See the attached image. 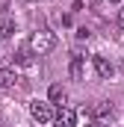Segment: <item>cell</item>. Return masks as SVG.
Wrapping results in <instances>:
<instances>
[{
  "label": "cell",
  "mask_w": 124,
  "mask_h": 127,
  "mask_svg": "<svg viewBox=\"0 0 124 127\" xmlns=\"http://www.w3.org/2000/svg\"><path fill=\"white\" fill-rule=\"evenodd\" d=\"M9 35H15V21H12V18H6V21L0 24V38H9Z\"/></svg>",
  "instance_id": "cell-8"
},
{
  "label": "cell",
  "mask_w": 124,
  "mask_h": 127,
  "mask_svg": "<svg viewBox=\"0 0 124 127\" xmlns=\"http://www.w3.org/2000/svg\"><path fill=\"white\" fill-rule=\"evenodd\" d=\"M92 65H94V74H97L100 80H109V77L115 74V65L109 62V59H103V56H92Z\"/></svg>",
  "instance_id": "cell-4"
},
{
  "label": "cell",
  "mask_w": 124,
  "mask_h": 127,
  "mask_svg": "<svg viewBox=\"0 0 124 127\" xmlns=\"http://www.w3.org/2000/svg\"><path fill=\"white\" fill-rule=\"evenodd\" d=\"M53 103L50 100H30V115L32 121H38V124H50L53 121Z\"/></svg>",
  "instance_id": "cell-2"
},
{
  "label": "cell",
  "mask_w": 124,
  "mask_h": 127,
  "mask_svg": "<svg viewBox=\"0 0 124 127\" xmlns=\"http://www.w3.org/2000/svg\"><path fill=\"white\" fill-rule=\"evenodd\" d=\"M56 47V35L50 30H38V32H32V38H30V50L35 53V56H44V53H50Z\"/></svg>",
  "instance_id": "cell-1"
},
{
  "label": "cell",
  "mask_w": 124,
  "mask_h": 127,
  "mask_svg": "<svg viewBox=\"0 0 124 127\" xmlns=\"http://www.w3.org/2000/svg\"><path fill=\"white\" fill-rule=\"evenodd\" d=\"M97 115H100V118H109V115H112V106H109L106 100H103V103H97Z\"/></svg>",
  "instance_id": "cell-9"
},
{
  "label": "cell",
  "mask_w": 124,
  "mask_h": 127,
  "mask_svg": "<svg viewBox=\"0 0 124 127\" xmlns=\"http://www.w3.org/2000/svg\"><path fill=\"white\" fill-rule=\"evenodd\" d=\"M118 27H121V30H124V9H121V12H118Z\"/></svg>",
  "instance_id": "cell-10"
},
{
  "label": "cell",
  "mask_w": 124,
  "mask_h": 127,
  "mask_svg": "<svg viewBox=\"0 0 124 127\" xmlns=\"http://www.w3.org/2000/svg\"><path fill=\"white\" fill-rule=\"evenodd\" d=\"M0 127H3V121H0Z\"/></svg>",
  "instance_id": "cell-14"
},
{
  "label": "cell",
  "mask_w": 124,
  "mask_h": 127,
  "mask_svg": "<svg viewBox=\"0 0 124 127\" xmlns=\"http://www.w3.org/2000/svg\"><path fill=\"white\" fill-rule=\"evenodd\" d=\"M18 83V74L12 68H0V89H12Z\"/></svg>",
  "instance_id": "cell-5"
},
{
  "label": "cell",
  "mask_w": 124,
  "mask_h": 127,
  "mask_svg": "<svg viewBox=\"0 0 124 127\" xmlns=\"http://www.w3.org/2000/svg\"><path fill=\"white\" fill-rule=\"evenodd\" d=\"M83 59L86 56H80V53H74V59H71V77L74 80H83Z\"/></svg>",
  "instance_id": "cell-7"
},
{
  "label": "cell",
  "mask_w": 124,
  "mask_h": 127,
  "mask_svg": "<svg viewBox=\"0 0 124 127\" xmlns=\"http://www.w3.org/2000/svg\"><path fill=\"white\" fill-rule=\"evenodd\" d=\"M121 71H124V62H121Z\"/></svg>",
  "instance_id": "cell-13"
},
{
  "label": "cell",
  "mask_w": 124,
  "mask_h": 127,
  "mask_svg": "<svg viewBox=\"0 0 124 127\" xmlns=\"http://www.w3.org/2000/svg\"><path fill=\"white\" fill-rule=\"evenodd\" d=\"M6 6H9V0H0V12H6Z\"/></svg>",
  "instance_id": "cell-11"
},
{
  "label": "cell",
  "mask_w": 124,
  "mask_h": 127,
  "mask_svg": "<svg viewBox=\"0 0 124 127\" xmlns=\"http://www.w3.org/2000/svg\"><path fill=\"white\" fill-rule=\"evenodd\" d=\"M53 124L56 127H74L77 124V112L68 109V106H59V109L53 112Z\"/></svg>",
  "instance_id": "cell-3"
},
{
  "label": "cell",
  "mask_w": 124,
  "mask_h": 127,
  "mask_svg": "<svg viewBox=\"0 0 124 127\" xmlns=\"http://www.w3.org/2000/svg\"><path fill=\"white\" fill-rule=\"evenodd\" d=\"M47 97H50V103H59V106H62L68 95H65V89H62L59 83H56V86H50V92H47Z\"/></svg>",
  "instance_id": "cell-6"
},
{
  "label": "cell",
  "mask_w": 124,
  "mask_h": 127,
  "mask_svg": "<svg viewBox=\"0 0 124 127\" xmlns=\"http://www.w3.org/2000/svg\"><path fill=\"white\" fill-rule=\"evenodd\" d=\"M0 50H3V38H0Z\"/></svg>",
  "instance_id": "cell-12"
}]
</instances>
